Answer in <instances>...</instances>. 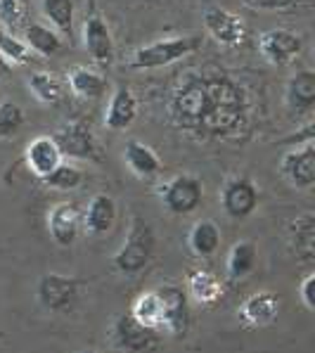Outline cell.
Returning <instances> with one entry per match:
<instances>
[{
    "instance_id": "obj_1",
    "label": "cell",
    "mask_w": 315,
    "mask_h": 353,
    "mask_svg": "<svg viewBox=\"0 0 315 353\" xmlns=\"http://www.w3.org/2000/svg\"><path fill=\"white\" fill-rule=\"evenodd\" d=\"M249 93L219 69L187 72L168 97V119L197 140H237L252 117Z\"/></svg>"
},
{
    "instance_id": "obj_2",
    "label": "cell",
    "mask_w": 315,
    "mask_h": 353,
    "mask_svg": "<svg viewBox=\"0 0 315 353\" xmlns=\"http://www.w3.org/2000/svg\"><path fill=\"white\" fill-rule=\"evenodd\" d=\"M154 254V232L143 216H133L123 247L114 256V268L121 275H138L148 268Z\"/></svg>"
},
{
    "instance_id": "obj_3",
    "label": "cell",
    "mask_w": 315,
    "mask_h": 353,
    "mask_svg": "<svg viewBox=\"0 0 315 353\" xmlns=\"http://www.w3.org/2000/svg\"><path fill=\"white\" fill-rule=\"evenodd\" d=\"M202 48L199 36H176L166 41H154L150 46H143L130 55V67L138 72H150V69L168 67L178 59L192 55Z\"/></svg>"
},
{
    "instance_id": "obj_4",
    "label": "cell",
    "mask_w": 315,
    "mask_h": 353,
    "mask_svg": "<svg viewBox=\"0 0 315 353\" xmlns=\"http://www.w3.org/2000/svg\"><path fill=\"white\" fill-rule=\"evenodd\" d=\"M112 344L121 353H152L159 349V330L145 327L130 313H121L114 320Z\"/></svg>"
},
{
    "instance_id": "obj_5",
    "label": "cell",
    "mask_w": 315,
    "mask_h": 353,
    "mask_svg": "<svg viewBox=\"0 0 315 353\" xmlns=\"http://www.w3.org/2000/svg\"><path fill=\"white\" fill-rule=\"evenodd\" d=\"M159 197L171 214L187 216L202 204L204 188L199 178L190 176V173H183V176L171 178V181L159 188Z\"/></svg>"
},
{
    "instance_id": "obj_6",
    "label": "cell",
    "mask_w": 315,
    "mask_h": 353,
    "mask_svg": "<svg viewBox=\"0 0 315 353\" xmlns=\"http://www.w3.org/2000/svg\"><path fill=\"white\" fill-rule=\"evenodd\" d=\"M57 150L62 157L69 159H79V161H97V143L90 126L85 121H69L64 126L57 128V133L52 135Z\"/></svg>"
},
{
    "instance_id": "obj_7",
    "label": "cell",
    "mask_w": 315,
    "mask_h": 353,
    "mask_svg": "<svg viewBox=\"0 0 315 353\" xmlns=\"http://www.w3.org/2000/svg\"><path fill=\"white\" fill-rule=\"evenodd\" d=\"M258 50L265 57V62L275 64V67H287V64L296 62L303 50L301 36L289 29H270L263 31L258 38Z\"/></svg>"
},
{
    "instance_id": "obj_8",
    "label": "cell",
    "mask_w": 315,
    "mask_h": 353,
    "mask_svg": "<svg viewBox=\"0 0 315 353\" xmlns=\"http://www.w3.org/2000/svg\"><path fill=\"white\" fill-rule=\"evenodd\" d=\"M282 176L296 190H311L315 185V143L306 140L303 148L289 150L280 161Z\"/></svg>"
},
{
    "instance_id": "obj_9",
    "label": "cell",
    "mask_w": 315,
    "mask_h": 353,
    "mask_svg": "<svg viewBox=\"0 0 315 353\" xmlns=\"http://www.w3.org/2000/svg\"><path fill=\"white\" fill-rule=\"evenodd\" d=\"M79 294V282L59 273H48L38 280V301L48 311H67Z\"/></svg>"
},
{
    "instance_id": "obj_10",
    "label": "cell",
    "mask_w": 315,
    "mask_h": 353,
    "mask_svg": "<svg viewBox=\"0 0 315 353\" xmlns=\"http://www.w3.org/2000/svg\"><path fill=\"white\" fill-rule=\"evenodd\" d=\"M204 26L216 43L227 46V48L242 46L244 38H247V26H244V21L237 17V14L227 12V10H223V8H206Z\"/></svg>"
},
{
    "instance_id": "obj_11",
    "label": "cell",
    "mask_w": 315,
    "mask_h": 353,
    "mask_svg": "<svg viewBox=\"0 0 315 353\" xmlns=\"http://www.w3.org/2000/svg\"><path fill=\"white\" fill-rule=\"evenodd\" d=\"M221 202L230 219H237V221L247 219L258 206V190L249 178H244V176L232 178V181H227V185L223 188Z\"/></svg>"
},
{
    "instance_id": "obj_12",
    "label": "cell",
    "mask_w": 315,
    "mask_h": 353,
    "mask_svg": "<svg viewBox=\"0 0 315 353\" xmlns=\"http://www.w3.org/2000/svg\"><path fill=\"white\" fill-rule=\"evenodd\" d=\"M156 292H159L161 306H164V323H161V327H166L171 336H183L190 327V311H187L185 292L176 285H164Z\"/></svg>"
},
{
    "instance_id": "obj_13",
    "label": "cell",
    "mask_w": 315,
    "mask_h": 353,
    "mask_svg": "<svg viewBox=\"0 0 315 353\" xmlns=\"http://www.w3.org/2000/svg\"><path fill=\"white\" fill-rule=\"evenodd\" d=\"M285 107L289 117L301 119L313 112L315 107V74L311 69L296 72L287 83L285 90Z\"/></svg>"
},
{
    "instance_id": "obj_14",
    "label": "cell",
    "mask_w": 315,
    "mask_h": 353,
    "mask_svg": "<svg viewBox=\"0 0 315 353\" xmlns=\"http://www.w3.org/2000/svg\"><path fill=\"white\" fill-rule=\"evenodd\" d=\"M83 43H85V50L90 52V57H93L95 64H100V67H110V64L114 62L112 31L100 14H90V17H85Z\"/></svg>"
},
{
    "instance_id": "obj_15",
    "label": "cell",
    "mask_w": 315,
    "mask_h": 353,
    "mask_svg": "<svg viewBox=\"0 0 315 353\" xmlns=\"http://www.w3.org/2000/svg\"><path fill=\"white\" fill-rule=\"evenodd\" d=\"M48 230L59 247H72L81 232V211L76 204L62 202L48 214Z\"/></svg>"
},
{
    "instance_id": "obj_16",
    "label": "cell",
    "mask_w": 315,
    "mask_h": 353,
    "mask_svg": "<svg viewBox=\"0 0 315 353\" xmlns=\"http://www.w3.org/2000/svg\"><path fill=\"white\" fill-rule=\"evenodd\" d=\"M26 164H29L31 173L38 181L62 164V154H59L52 135H41V138H34L26 145Z\"/></svg>"
},
{
    "instance_id": "obj_17",
    "label": "cell",
    "mask_w": 315,
    "mask_h": 353,
    "mask_svg": "<svg viewBox=\"0 0 315 353\" xmlns=\"http://www.w3.org/2000/svg\"><path fill=\"white\" fill-rule=\"evenodd\" d=\"M280 313V296L273 292H258L252 294L240 308V318L249 327H268L270 323H275Z\"/></svg>"
},
{
    "instance_id": "obj_18",
    "label": "cell",
    "mask_w": 315,
    "mask_h": 353,
    "mask_svg": "<svg viewBox=\"0 0 315 353\" xmlns=\"http://www.w3.org/2000/svg\"><path fill=\"white\" fill-rule=\"evenodd\" d=\"M138 117V100L128 85H119L114 90L105 112V126L110 130H126Z\"/></svg>"
},
{
    "instance_id": "obj_19",
    "label": "cell",
    "mask_w": 315,
    "mask_h": 353,
    "mask_svg": "<svg viewBox=\"0 0 315 353\" xmlns=\"http://www.w3.org/2000/svg\"><path fill=\"white\" fill-rule=\"evenodd\" d=\"M81 221H83L85 230L93 235H107L116 221V202L110 194H95L88 202V209L83 211Z\"/></svg>"
},
{
    "instance_id": "obj_20",
    "label": "cell",
    "mask_w": 315,
    "mask_h": 353,
    "mask_svg": "<svg viewBox=\"0 0 315 353\" xmlns=\"http://www.w3.org/2000/svg\"><path fill=\"white\" fill-rule=\"evenodd\" d=\"M123 159H126L130 171L143 181H152L161 173V161L156 152L145 143H140V140H128L126 148H123Z\"/></svg>"
},
{
    "instance_id": "obj_21",
    "label": "cell",
    "mask_w": 315,
    "mask_h": 353,
    "mask_svg": "<svg viewBox=\"0 0 315 353\" xmlns=\"http://www.w3.org/2000/svg\"><path fill=\"white\" fill-rule=\"evenodd\" d=\"M289 240H292V249H294L296 259L306 261V263L313 261V254H315V219H313V214H301L296 221H292Z\"/></svg>"
},
{
    "instance_id": "obj_22",
    "label": "cell",
    "mask_w": 315,
    "mask_h": 353,
    "mask_svg": "<svg viewBox=\"0 0 315 353\" xmlns=\"http://www.w3.org/2000/svg\"><path fill=\"white\" fill-rule=\"evenodd\" d=\"M256 259H258L256 244L249 240L237 242L235 247L230 249V254H227V265H225L227 278L232 282L249 278V275L254 273V268H256Z\"/></svg>"
},
{
    "instance_id": "obj_23",
    "label": "cell",
    "mask_w": 315,
    "mask_h": 353,
    "mask_svg": "<svg viewBox=\"0 0 315 353\" xmlns=\"http://www.w3.org/2000/svg\"><path fill=\"white\" fill-rule=\"evenodd\" d=\"M187 287L194 301L204 303V306L219 303V299L223 296V292H225L221 278L211 273V270H194V273H190Z\"/></svg>"
},
{
    "instance_id": "obj_24",
    "label": "cell",
    "mask_w": 315,
    "mask_h": 353,
    "mask_svg": "<svg viewBox=\"0 0 315 353\" xmlns=\"http://www.w3.org/2000/svg\"><path fill=\"white\" fill-rule=\"evenodd\" d=\"M221 247V230L214 221H197L194 228L190 230V249L194 256L211 259Z\"/></svg>"
},
{
    "instance_id": "obj_25",
    "label": "cell",
    "mask_w": 315,
    "mask_h": 353,
    "mask_svg": "<svg viewBox=\"0 0 315 353\" xmlns=\"http://www.w3.org/2000/svg\"><path fill=\"white\" fill-rule=\"evenodd\" d=\"M69 88L76 97L81 100H97L102 93H105L107 83L100 74L93 72L88 67H74L69 72Z\"/></svg>"
},
{
    "instance_id": "obj_26",
    "label": "cell",
    "mask_w": 315,
    "mask_h": 353,
    "mask_svg": "<svg viewBox=\"0 0 315 353\" xmlns=\"http://www.w3.org/2000/svg\"><path fill=\"white\" fill-rule=\"evenodd\" d=\"M130 316H133L138 323H143L145 327L159 330L161 323H164V306H161V296L159 292H145L135 299L133 308H130Z\"/></svg>"
},
{
    "instance_id": "obj_27",
    "label": "cell",
    "mask_w": 315,
    "mask_h": 353,
    "mask_svg": "<svg viewBox=\"0 0 315 353\" xmlns=\"http://www.w3.org/2000/svg\"><path fill=\"white\" fill-rule=\"evenodd\" d=\"M24 36H26V46H29V50H34L43 57L57 55V52L62 50V38L43 24H29L24 29Z\"/></svg>"
},
{
    "instance_id": "obj_28",
    "label": "cell",
    "mask_w": 315,
    "mask_h": 353,
    "mask_svg": "<svg viewBox=\"0 0 315 353\" xmlns=\"http://www.w3.org/2000/svg\"><path fill=\"white\" fill-rule=\"evenodd\" d=\"M29 88L36 95V100H41L43 105H57L64 97V85L57 79V74L50 72H36L29 76Z\"/></svg>"
},
{
    "instance_id": "obj_29",
    "label": "cell",
    "mask_w": 315,
    "mask_h": 353,
    "mask_svg": "<svg viewBox=\"0 0 315 353\" xmlns=\"http://www.w3.org/2000/svg\"><path fill=\"white\" fill-rule=\"evenodd\" d=\"M41 10L45 19L52 21V26L62 34H72L74 26V0H43Z\"/></svg>"
},
{
    "instance_id": "obj_30",
    "label": "cell",
    "mask_w": 315,
    "mask_h": 353,
    "mask_svg": "<svg viewBox=\"0 0 315 353\" xmlns=\"http://www.w3.org/2000/svg\"><path fill=\"white\" fill-rule=\"evenodd\" d=\"M41 183H43V185H48V188H55V190H76L81 183H83V173H81L76 166L64 164V161H62L55 171L48 173L45 178H41Z\"/></svg>"
},
{
    "instance_id": "obj_31",
    "label": "cell",
    "mask_w": 315,
    "mask_h": 353,
    "mask_svg": "<svg viewBox=\"0 0 315 353\" xmlns=\"http://www.w3.org/2000/svg\"><path fill=\"white\" fill-rule=\"evenodd\" d=\"M26 117L17 102H0V138H12L24 126Z\"/></svg>"
},
{
    "instance_id": "obj_32",
    "label": "cell",
    "mask_w": 315,
    "mask_h": 353,
    "mask_svg": "<svg viewBox=\"0 0 315 353\" xmlns=\"http://www.w3.org/2000/svg\"><path fill=\"white\" fill-rule=\"evenodd\" d=\"M0 55L8 59L10 64H26L31 62V50L26 43L14 38L10 31H0Z\"/></svg>"
},
{
    "instance_id": "obj_33",
    "label": "cell",
    "mask_w": 315,
    "mask_h": 353,
    "mask_svg": "<svg viewBox=\"0 0 315 353\" xmlns=\"http://www.w3.org/2000/svg\"><path fill=\"white\" fill-rule=\"evenodd\" d=\"M247 8L265 10V12H303L311 10L313 0H242Z\"/></svg>"
},
{
    "instance_id": "obj_34",
    "label": "cell",
    "mask_w": 315,
    "mask_h": 353,
    "mask_svg": "<svg viewBox=\"0 0 315 353\" xmlns=\"http://www.w3.org/2000/svg\"><path fill=\"white\" fill-rule=\"evenodd\" d=\"M21 19H24L21 0H0V21H3L8 29L21 26Z\"/></svg>"
},
{
    "instance_id": "obj_35",
    "label": "cell",
    "mask_w": 315,
    "mask_h": 353,
    "mask_svg": "<svg viewBox=\"0 0 315 353\" xmlns=\"http://www.w3.org/2000/svg\"><path fill=\"white\" fill-rule=\"evenodd\" d=\"M313 282H315V275H306V280L301 282V299L306 303L308 311H313Z\"/></svg>"
},
{
    "instance_id": "obj_36",
    "label": "cell",
    "mask_w": 315,
    "mask_h": 353,
    "mask_svg": "<svg viewBox=\"0 0 315 353\" xmlns=\"http://www.w3.org/2000/svg\"><path fill=\"white\" fill-rule=\"evenodd\" d=\"M10 72H12V64L8 62L3 55H0V81H5L10 76Z\"/></svg>"
},
{
    "instance_id": "obj_37",
    "label": "cell",
    "mask_w": 315,
    "mask_h": 353,
    "mask_svg": "<svg viewBox=\"0 0 315 353\" xmlns=\"http://www.w3.org/2000/svg\"><path fill=\"white\" fill-rule=\"evenodd\" d=\"M81 353H95V351H81Z\"/></svg>"
}]
</instances>
